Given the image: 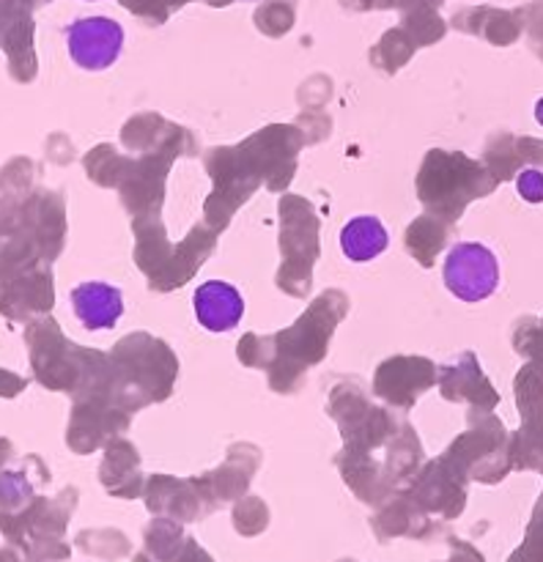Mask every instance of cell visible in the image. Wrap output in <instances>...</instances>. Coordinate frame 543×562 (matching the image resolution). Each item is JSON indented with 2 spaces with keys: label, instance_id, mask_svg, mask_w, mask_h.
<instances>
[{
  "label": "cell",
  "instance_id": "6da1fadb",
  "mask_svg": "<svg viewBox=\"0 0 543 562\" xmlns=\"http://www.w3.org/2000/svg\"><path fill=\"white\" fill-rule=\"evenodd\" d=\"M442 278L455 300L483 302L497 291L499 261L480 241H459L444 256Z\"/></svg>",
  "mask_w": 543,
  "mask_h": 562
},
{
  "label": "cell",
  "instance_id": "7a4b0ae2",
  "mask_svg": "<svg viewBox=\"0 0 543 562\" xmlns=\"http://www.w3.org/2000/svg\"><path fill=\"white\" fill-rule=\"evenodd\" d=\"M71 60L86 71H104L124 53V27L110 16H82L66 25Z\"/></svg>",
  "mask_w": 543,
  "mask_h": 562
},
{
  "label": "cell",
  "instance_id": "3957f363",
  "mask_svg": "<svg viewBox=\"0 0 543 562\" xmlns=\"http://www.w3.org/2000/svg\"><path fill=\"white\" fill-rule=\"evenodd\" d=\"M192 305H195L197 324L208 333H228L245 316V300L225 280H206L197 285Z\"/></svg>",
  "mask_w": 543,
  "mask_h": 562
},
{
  "label": "cell",
  "instance_id": "277c9868",
  "mask_svg": "<svg viewBox=\"0 0 543 562\" xmlns=\"http://www.w3.org/2000/svg\"><path fill=\"white\" fill-rule=\"evenodd\" d=\"M71 311L86 329H113L124 316V294L102 280H86L71 291Z\"/></svg>",
  "mask_w": 543,
  "mask_h": 562
},
{
  "label": "cell",
  "instance_id": "5b68a950",
  "mask_svg": "<svg viewBox=\"0 0 543 562\" xmlns=\"http://www.w3.org/2000/svg\"><path fill=\"white\" fill-rule=\"evenodd\" d=\"M340 247H343L349 261L367 263L387 250L389 234L382 225V220L371 217V214H362V217L349 220L343 225V231H340Z\"/></svg>",
  "mask_w": 543,
  "mask_h": 562
},
{
  "label": "cell",
  "instance_id": "8992f818",
  "mask_svg": "<svg viewBox=\"0 0 543 562\" xmlns=\"http://www.w3.org/2000/svg\"><path fill=\"white\" fill-rule=\"evenodd\" d=\"M516 190L527 203H543V170L527 168L516 179Z\"/></svg>",
  "mask_w": 543,
  "mask_h": 562
},
{
  "label": "cell",
  "instance_id": "52a82bcc",
  "mask_svg": "<svg viewBox=\"0 0 543 562\" xmlns=\"http://www.w3.org/2000/svg\"><path fill=\"white\" fill-rule=\"evenodd\" d=\"M535 121L543 126V97L538 99V104H535Z\"/></svg>",
  "mask_w": 543,
  "mask_h": 562
}]
</instances>
